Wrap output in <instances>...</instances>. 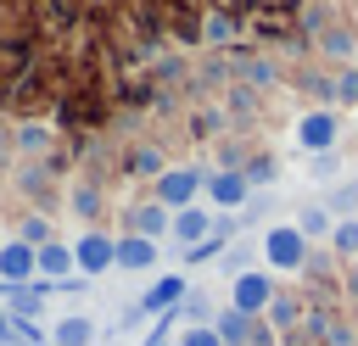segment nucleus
<instances>
[{
	"mask_svg": "<svg viewBox=\"0 0 358 346\" xmlns=\"http://www.w3.org/2000/svg\"><path fill=\"white\" fill-rule=\"evenodd\" d=\"M257 251H263V268H268V273H302L308 257H313V246L302 240L296 223H268L263 240H257Z\"/></svg>",
	"mask_w": 358,
	"mask_h": 346,
	"instance_id": "f257e3e1",
	"label": "nucleus"
},
{
	"mask_svg": "<svg viewBox=\"0 0 358 346\" xmlns=\"http://www.w3.org/2000/svg\"><path fill=\"white\" fill-rule=\"evenodd\" d=\"M201 184H207V173L201 167H162V179L151 184V201H162L168 212H185V206H196L201 201Z\"/></svg>",
	"mask_w": 358,
	"mask_h": 346,
	"instance_id": "f03ea898",
	"label": "nucleus"
},
{
	"mask_svg": "<svg viewBox=\"0 0 358 346\" xmlns=\"http://www.w3.org/2000/svg\"><path fill=\"white\" fill-rule=\"evenodd\" d=\"M268 301H274V273H268V268H246V273L229 279V307H235V313L263 318Z\"/></svg>",
	"mask_w": 358,
	"mask_h": 346,
	"instance_id": "7ed1b4c3",
	"label": "nucleus"
},
{
	"mask_svg": "<svg viewBox=\"0 0 358 346\" xmlns=\"http://www.w3.org/2000/svg\"><path fill=\"white\" fill-rule=\"evenodd\" d=\"M11 156L17 162H50L56 156V128L39 117H17L11 123Z\"/></svg>",
	"mask_w": 358,
	"mask_h": 346,
	"instance_id": "20e7f679",
	"label": "nucleus"
},
{
	"mask_svg": "<svg viewBox=\"0 0 358 346\" xmlns=\"http://www.w3.org/2000/svg\"><path fill=\"white\" fill-rule=\"evenodd\" d=\"M201 195H207V206H213V212H235V206H246V201H252V184H246V173H241V167H213V173H207V184H201Z\"/></svg>",
	"mask_w": 358,
	"mask_h": 346,
	"instance_id": "39448f33",
	"label": "nucleus"
},
{
	"mask_svg": "<svg viewBox=\"0 0 358 346\" xmlns=\"http://www.w3.org/2000/svg\"><path fill=\"white\" fill-rule=\"evenodd\" d=\"M112 251H117V234H106V229H84V234L73 240V262H78L84 279L112 273Z\"/></svg>",
	"mask_w": 358,
	"mask_h": 346,
	"instance_id": "423d86ee",
	"label": "nucleus"
},
{
	"mask_svg": "<svg viewBox=\"0 0 358 346\" xmlns=\"http://www.w3.org/2000/svg\"><path fill=\"white\" fill-rule=\"evenodd\" d=\"M336 134H341V123H336V112H302L296 117V145L308 151V156H330L336 151Z\"/></svg>",
	"mask_w": 358,
	"mask_h": 346,
	"instance_id": "0eeeda50",
	"label": "nucleus"
},
{
	"mask_svg": "<svg viewBox=\"0 0 358 346\" xmlns=\"http://www.w3.org/2000/svg\"><path fill=\"white\" fill-rule=\"evenodd\" d=\"M185 296H190V279H185V273H157V285H151L134 307H140L145 318H168V313H179Z\"/></svg>",
	"mask_w": 358,
	"mask_h": 346,
	"instance_id": "6e6552de",
	"label": "nucleus"
},
{
	"mask_svg": "<svg viewBox=\"0 0 358 346\" xmlns=\"http://www.w3.org/2000/svg\"><path fill=\"white\" fill-rule=\"evenodd\" d=\"M123 234H145V240L162 246V234H173V212H168L162 201H134V206L123 212Z\"/></svg>",
	"mask_w": 358,
	"mask_h": 346,
	"instance_id": "1a4fd4ad",
	"label": "nucleus"
},
{
	"mask_svg": "<svg viewBox=\"0 0 358 346\" xmlns=\"http://www.w3.org/2000/svg\"><path fill=\"white\" fill-rule=\"evenodd\" d=\"M39 279V251L22 246L17 234L0 240V285H34Z\"/></svg>",
	"mask_w": 358,
	"mask_h": 346,
	"instance_id": "9d476101",
	"label": "nucleus"
},
{
	"mask_svg": "<svg viewBox=\"0 0 358 346\" xmlns=\"http://www.w3.org/2000/svg\"><path fill=\"white\" fill-rule=\"evenodd\" d=\"M213 234H218V212H213V206H201V201H196V206L173 212V240H179L185 251H196V246H201V240H213Z\"/></svg>",
	"mask_w": 358,
	"mask_h": 346,
	"instance_id": "9b49d317",
	"label": "nucleus"
},
{
	"mask_svg": "<svg viewBox=\"0 0 358 346\" xmlns=\"http://www.w3.org/2000/svg\"><path fill=\"white\" fill-rule=\"evenodd\" d=\"M112 268H123V273H151V268H157V240H145V234H117Z\"/></svg>",
	"mask_w": 358,
	"mask_h": 346,
	"instance_id": "f8f14e48",
	"label": "nucleus"
},
{
	"mask_svg": "<svg viewBox=\"0 0 358 346\" xmlns=\"http://www.w3.org/2000/svg\"><path fill=\"white\" fill-rule=\"evenodd\" d=\"M78 273V262H73V240H50V246H39V279L45 285H67Z\"/></svg>",
	"mask_w": 358,
	"mask_h": 346,
	"instance_id": "ddd939ff",
	"label": "nucleus"
},
{
	"mask_svg": "<svg viewBox=\"0 0 358 346\" xmlns=\"http://www.w3.org/2000/svg\"><path fill=\"white\" fill-rule=\"evenodd\" d=\"M268 324H274V335H285V329H302V318H308V301L302 296H291V290H274V301H268V313H263Z\"/></svg>",
	"mask_w": 358,
	"mask_h": 346,
	"instance_id": "4468645a",
	"label": "nucleus"
},
{
	"mask_svg": "<svg viewBox=\"0 0 358 346\" xmlns=\"http://www.w3.org/2000/svg\"><path fill=\"white\" fill-rule=\"evenodd\" d=\"M50 346H95V318L90 313H67L50 324Z\"/></svg>",
	"mask_w": 358,
	"mask_h": 346,
	"instance_id": "2eb2a0df",
	"label": "nucleus"
},
{
	"mask_svg": "<svg viewBox=\"0 0 358 346\" xmlns=\"http://www.w3.org/2000/svg\"><path fill=\"white\" fill-rule=\"evenodd\" d=\"M291 223H296V229H302V240L313 246V240H330V229H336V212H330L324 201H308V206H302Z\"/></svg>",
	"mask_w": 358,
	"mask_h": 346,
	"instance_id": "dca6fc26",
	"label": "nucleus"
},
{
	"mask_svg": "<svg viewBox=\"0 0 358 346\" xmlns=\"http://www.w3.org/2000/svg\"><path fill=\"white\" fill-rule=\"evenodd\" d=\"M67 206H73L84 223H95V218H101V206H106V195H101V184H95V179H78V184H67Z\"/></svg>",
	"mask_w": 358,
	"mask_h": 346,
	"instance_id": "f3484780",
	"label": "nucleus"
},
{
	"mask_svg": "<svg viewBox=\"0 0 358 346\" xmlns=\"http://www.w3.org/2000/svg\"><path fill=\"white\" fill-rule=\"evenodd\" d=\"M17 190H22L28 201H45V190H50V162H17Z\"/></svg>",
	"mask_w": 358,
	"mask_h": 346,
	"instance_id": "a211bd4d",
	"label": "nucleus"
},
{
	"mask_svg": "<svg viewBox=\"0 0 358 346\" xmlns=\"http://www.w3.org/2000/svg\"><path fill=\"white\" fill-rule=\"evenodd\" d=\"M213 329H218V340H224V346H246V340H252V318H246V313H235V307H224V313L213 318Z\"/></svg>",
	"mask_w": 358,
	"mask_h": 346,
	"instance_id": "6ab92c4d",
	"label": "nucleus"
},
{
	"mask_svg": "<svg viewBox=\"0 0 358 346\" xmlns=\"http://www.w3.org/2000/svg\"><path fill=\"white\" fill-rule=\"evenodd\" d=\"M123 167H129V173H134V179H151V184H157V179H162V167H168V162H162V151H157V145H134V151H129V162H123Z\"/></svg>",
	"mask_w": 358,
	"mask_h": 346,
	"instance_id": "aec40b11",
	"label": "nucleus"
},
{
	"mask_svg": "<svg viewBox=\"0 0 358 346\" xmlns=\"http://www.w3.org/2000/svg\"><path fill=\"white\" fill-rule=\"evenodd\" d=\"M319 346H358V318H341V313H324V329H319Z\"/></svg>",
	"mask_w": 358,
	"mask_h": 346,
	"instance_id": "412c9836",
	"label": "nucleus"
},
{
	"mask_svg": "<svg viewBox=\"0 0 358 346\" xmlns=\"http://www.w3.org/2000/svg\"><path fill=\"white\" fill-rule=\"evenodd\" d=\"M17 240L39 251V246H50V240H56V229H50V218H45V212H22V223H17Z\"/></svg>",
	"mask_w": 358,
	"mask_h": 346,
	"instance_id": "4be33fe9",
	"label": "nucleus"
},
{
	"mask_svg": "<svg viewBox=\"0 0 358 346\" xmlns=\"http://www.w3.org/2000/svg\"><path fill=\"white\" fill-rule=\"evenodd\" d=\"M330 251H336L341 262H358V218H336V229H330Z\"/></svg>",
	"mask_w": 358,
	"mask_h": 346,
	"instance_id": "5701e85b",
	"label": "nucleus"
},
{
	"mask_svg": "<svg viewBox=\"0 0 358 346\" xmlns=\"http://www.w3.org/2000/svg\"><path fill=\"white\" fill-rule=\"evenodd\" d=\"M319 45H324V56H336V61L358 56V39H352L347 28H324V33H319Z\"/></svg>",
	"mask_w": 358,
	"mask_h": 346,
	"instance_id": "b1692460",
	"label": "nucleus"
},
{
	"mask_svg": "<svg viewBox=\"0 0 358 346\" xmlns=\"http://www.w3.org/2000/svg\"><path fill=\"white\" fill-rule=\"evenodd\" d=\"M173 346H224V340H218V329H213V324H185Z\"/></svg>",
	"mask_w": 358,
	"mask_h": 346,
	"instance_id": "393cba45",
	"label": "nucleus"
},
{
	"mask_svg": "<svg viewBox=\"0 0 358 346\" xmlns=\"http://www.w3.org/2000/svg\"><path fill=\"white\" fill-rule=\"evenodd\" d=\"M324 206H330L336 218H358V184H341V190H336Z\"/></svg>",
	"mask_w": 358,
	"mask_h": 346,
	"instance_id": "a878e982",
	"label": "nucleus"
},
{
	"mask_svg": "<svg viewBox=\"0 0 358 346\" xmlns=\"http://www.w3.org/2000/svg\"><path fill=\"white\" fill-rule=\"evenodd\" d=\"M201 33H207V39H213V45H229V39H235V17H224V11H213V17H207V28H201Z\"/></svg>",
	"mask_w": 358,
	"mask_h": 346,
	"instance_id": "bb28decb",
	"label": "nucleus"
},
{
	"mask_svg": "<svg viewBox=\"0 0 358 346\" xmlns=\"http://www.w3.org/2000/svg\"><path fill=\"white\" fill-rule=\"evenodd\" d=\"M241 173H246V184H252V190H257V184H263V179H274V156H257V162H246V167H241Z\"/></svg>",
	"mask_w": 358,
	"mask_h": 346,
	"instance_id": "cd10ccee",
	"label": "nucleus"
},
{
	"mask_svg": "<svg viewBox=\"0 0 358 346\" xmlns=\"http://www.w3.org/2000/svg\"><path fill=\"white\" fill-rule=\"evenodd\" d=\"M336 100H347V106H358V67H347V73L336 78Z\"/></svg>",
	"mask_w": 358,
	"mask_h": 346,
	"instance_id": "c85d7f7f",
	"label": "nucleus"
},
{
	"mask_svg": "<svg viewBox=\"0 0 358 346\" xmlns=\"http://www.w3.org/2000/svg\"><path fill=\"white\" fill-rule=\"evenodd\" d=\"M274 340H280L274 324H268V318H252V340H246V346H274Z\"/></svg>",
	"mask_w": 358,
	"mask_h": 346,
	"instance_id": "c756f323",
	"label": "nucleus"
},
{
	"mask_svg": "<svg viewBox=\"0 0 358 346\" xmlns=\"http://www.w3.org/2000/svg\"><path fill=\"white\" fill-rule=\"evenodd\" d=\"M246 78L252 84H274V61H246Z\"/></svg>",
	"mask_w": 358,
	"mask_h": 346,
	"instance_id": "7c9ffc66",
	"label": "nucleus"
},
{
	"mask_svg": "<svg viewBox=\"0 0 358 346\" xmlns=\"http://www.w3.org/2000/svg\"><path fill=\"white\" fill-rule=\"evenodd\" d=\"M341 290H347V301L358 307V262H347V273H341Z\"/></svg>",
	"mask_w": 358,
	"mask_h": 346,
	"instance_id": "2f4dec72",
	"label": "nucleus"
},
{
	"mask_svg": "<svg viewBox=\"0 0 358 346\" xmlns=\"http://www.w3.org/2000/svg\"><path fill=\"white\" fill-rule=\"evenodd\" d=\"M0 346H17V335H11V313L0 307Z\"/></svg>",
	"mask_w": 358,
	"mask_h": 346,
	"instance_id": "473e14b6",
	"label": "nucleus"
},
{
	"mask_svg": "<svg viewBox=\"0 0 358 346\" xmlns=\"http://www.w3.org/2000/svg\"><path fill=\"white\" fill-rule=\"evenodd\" d=\"M145 346H173V340L168 335H145Z\"/></svg>",
	"mask_w": 358,
	"mask_h": 346,
	"instance_id": "72a5a7b5",
	"label": "nucleus"
},
{
	"mask_svg": "<svg viewBox=\"0 0 358 346\" xmlns=\"http://www.w3.org/2000/svg\"><path fill=\"white\" fill-rule=\"evenodd\" d=\"M45 346H50V340H45Z\"/></svg>",
	"mask_w": 358,
	"mask_h": 346,
	"instance_id": "f704fd0d",
	"label": "nucleus"
}]
</instances>
